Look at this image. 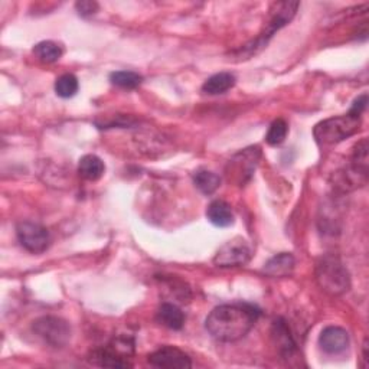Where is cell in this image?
I'll return each mask as SVG.
<instances>
[{"label":"cell","mask_w":369,"mask_h":369,"mask_svg":"<svg viewBox=\"0 0 369 369\" xmlns=\"http://www.w3.org/2000/svg\"><path fill=\"white\" fill-rule=\"evenodd\" d=\"M206 218L212 226L219 228H226L234 223V212L231 210V205L221 199L210 203L206 210Z\"/></svg>","instance_id":"8fae6325"},{"label":"cell","mask_w":369,"mask_h":369,"mask_svg":"<svg viewBox=\"0 0 369 369\" xmlns=\"http://www.w3.org/2000/svg\"><path fill=\"white\" fill-rule=\"evenodd\" d=\"M90 362L97 366H103V368H130L132 366V363L128 362V358L121 357L110 346H106L103 349H95L94 352H91Z\"/></svg>","instance_id":"7c38bea8"},{"label":"cell","mask_w":369,"mask_h":369,"mask_svg":"<svg viewBox=\"0 0 369 369\" xmlns=\"http://www.w3.org/2000/svg\"><path fill=\"white\" fill-rule=\"evenodd\" d=\"M316 280L329 295L338 296L349 290V275L343 264L333 255H326L317 263Z\"/></svg>","instance_id":"3957f363"},{"label":"cell","mask_w":369,"mask_h":369,"mask_svg":"<svg viewBox=\"0 0 369 369\" xmlns=\"http://www.w3.org/2000/svg\"><path fill=\"white\" fill-rule=\"evenodd\" d=\"M275 8H276V10H272L275 13H272L270 22L267 23V29L255 41L246 45L241 54L244 52V54H247V57H251L252 54L255 55L257 52H260L263 48L268 43L270 38L275 35V32L281 29L283 26H286L288 22L293 19V16L299 8V3L297 2H283V3H276Z\"/></svg>","instance_id":"277c9868"},{"label":"cell","mask_w":369,"mask_h":369,"mask_svg":"<svg viewBox=\"0 0 369 369\" xmlns=\"http://www.w3.org/2000/svg\"><path fill=\"white\" fill-rule=\"evenodd\" d=\"M235 86V77L231 72H218L206 79L202 91L208 95H219L227 92Z\"/></svg>","instance_id":"e0dca14e"},{"label":"cell","mask_w":369,"mask_h":369,"mask_svg":"<svg viewBox=\"0 0 369 369\" xmlns=\"http://www.w3.org/2000/svg\"><path fill=\"white\" fill-rule=\"evenodd\" d=\"M195 186L205 195H211L221 186V178L210 170H198L194 176Z\"/></svg>","instance_id":"ac0fdd59"},{"label":"cell","mask_w":369,"mask_h":369,"mask_svg":"<svg viewBox=\"0 0 369 369\" xmlns=\"http://www.w3.org/2000/svg\"><path fill=\"white\" fill-rule=\"evenodd\" d=\"M287 132H288L287 123L283 119H277L271 123L266 140L270 146H279V144H281L286 140Z\"/></svg>","instance_id":"7402d4cb"},{"label":"cell","mask_w":369,"mask_h":369,"mask_svg":"<svg viewBox=\"0 0 369 369\" xmlns=\"http://www.w3.org/2000/svg\"><path fill=\"white\" fill-rule=\"evenodd\" d=\"M272 336L276 338V343L279 346L280 354L290 357L296 350V342L290 333V329H288L287 323L283 319H277L276 322L272 323Z\"/></svg>","instance_id":"2e32d148"},{"label":"cell","mask_w":369,"mask_h":369,"mask_svg":"<svg viewBox=\"0 0 369 369\" xmlns=\"http://www.w3.org/2000/svg\"><path fill=\"white\" fill-rule=\"evenodd\" d=\"M349 333L339 326H328L319 336V345L329 355H339L349 348Z\"/></svg>","instance_id":"30bf717a"},{"label":"cell","mask_w":369,"mask_h":369,"mask_svg":"<svg viewBox=\"0 0 369 369\" xmlns=\"http://www.w3.org/2000/svg\"><path fill=\"white\" fill-rule=\"evenodd\" d=\"M78 79L72 74L61 75L55 83V92L61 99H71L78 92Z\"/></svg>","instance_id":"44dd1931"},{"label":"cell","mask_w":369,"mask_h":369,"mask_svg":"<svg viewBox=\"0 0 369 369\" xmlns=\"http://www.w3.org/2000/svg\"><path fill=\"white\" fill-rule=\"evenodd\" d=\"M110 81L120 88L134 90L141 84L143 77L133 71H116L110 74Z\"/></svg>","instance_id":"ffe728a7"},{"label":"cell","mask_w":369,"mask_h":369,"mask_svg":"<svg viewBox=\"0 0 369 369\" xmlns=\"http://www.w3.org/2000/svg\"><path fill=\"white\" fill-rule=\"evenodd\" d=\"M149 363L156 368L188 369L192 366L190 358L183 350L174 346H163L149 355Z\"/></svg>","instance_id":"9c48e42d"},{"label":"cell","mask_w":369,"mask_h":369,"mask_svg":"<svg viewBox=\"0 0 369 369\" xmlns=\"http://www.w3.org/2000/svg\"><path fill=\"white\" fill-rule=\"evenodd\" d=\"M251 247L241 237H235L223 244L214 259V263L221 268L243 267L251 260Z\"/></svg>","instance_id":"8992f818"},{"label":"cell","mask_w":369,"mask_h":369,"mask_svg":"<svg viewBox=\"0 0 369 369\" xmlns=\"http://www.w3.org/2000/svg\"><path fill=\"white\" fill-rule=\"evenodd\" d=\"M106 172V165L103 160L95 154H86L81 157L78 163V173L86 181H99Z\"/></svg>","instance_id":"9a60e30c"},{"label":"cell","mask_w":369,"mask_h":369,"mask_svg":"<svg viewBox=\"0 0 369 369\" xmlns=\"http://www.w3.org/2000/svg\"><path fill=\"white\" fill-rule=\"evenodd\" d=\"M34 54L39 61L45 63H52V62H57L62 57V50L58 43L52 41H43L35 45Z\"/></svg>","instance_id":"d6986e66"},{"label":"cell","mask_w":369,"mask_h":369,"mask_svg":"<svg viewBox=\"0 0 369 369\" xmlns=\"http://www.w3.org/2000/svg\"><path fill=\"white\" fill-rule=\"evenodd\" d=\"M359 127L361 117L348 113L317 123L313 134L319 144H336L358 133Z\"/></svg>","instance_id":"7a4b0ae2"},{"label":"cell","mask_w":369,"mask_h":369,"mask_svg":"<svg viewBox=\"0 0 369 369\" xmlns=\"http://www.w3.org/2000/svg\"><path fill=\"white\" fill-rule=\"evenodd\" d=\"M260 156L261 152L259 148H248L235 154L228 163L231 168V172H228L230 179L237 181L239 185H244L252 176L257 165H259Z\"/></svg>","instance_id":"ba28073f"},{"label":"cell","mask_w":369,"mask_h":369,"mask_svg":"<svg viewBox=\"0 0 369 369\" xmlns=\"http://www.w3.org/2000/svg\"><path fill=\"white\" fill-rule=\"evenodd\" d=\"M75 9H77V12L79 14L84 16V18H87V16H91V14H94L95 12L99 10V5L95 2H88V0H83V2H77Z\"/></svg>","instance_id":"603a6c76"},{"label":"cell","mask_w":369,"mask_h":369,"mask_svg":"<svg viewBox=\"0 0 369 369\" xmlns=\"http://www.w3.org/2000/svg\"><path fill=\"white\" fill-rule=\"evenodd\" d=\"M16 235H18L21 246L32 254H41L51 244L50 232L37 222H19L16 227Z\"/></svg>","instance_id":"52a82bcc"},{"label":"cell","mask_w":369,"mask_h":369,"mask_svg":"<svg viewBox=\"0 0 369 369\" xmlns=\"http://www.w3.org/2000/svg\"><path fill=\"white\" fill-rule=\"evenodd\" d=\"M260 315V309L248 303L222 304L208 315L205 328L219 342H235L254 328Z\"/></svg>","instance_id":"6da1fadb"},{"label":"cell","mask_w":369,"mask_h":369,"mask_svg":"<svg viewBox=\"0 0 369 369\" xmlns=\"http://www.w3.org/2000/svg\"><path fill=\"white\" fill-rule=\"evenodd\" d=\"M295 264V257L290 252H281L266 263L264 272L270 277H286L292 275Z\"/></svg>","instance_id":"4fadbf2b"},{"label":"cell","mask_w":369,"mask_h":369,"mask_svg":"<svg viewBox=\"0 0 369 369\" xmlns=\"http://www.w3.org/2000/svg\"><path fill=\"white\" fill-rule=\"evenodd\" d=\"M32 329L45 343L54 348L66 346L71 338L70 323L57 316H43L35 320Z\"/></svg>","instance_id":"5b68a950"},{"label":"cell","mask_w":369,"mask_h":369,"mask_svg":"<svg viewBox=\"0 0 369 369\" xmlns=\"http://www.w3.org/2000/svg\"><path fill=\"white\" fill-rule=\"evenodd\" d=\"M366 104H368V95L366 94H362L361 97H358L354 104H352L350 110H349V113L350 114H355V116H359L363 113V110L366 108Z\"/></svg>","instance_id":"cb8c5ba5"},{"label":"cell","mask_w":369,"mask_h":369,"mask_svg":"<svg viewBox=\"0 0 369 369\" xmlns=\"http://www.w3.org/2000/svg\"><path fill=\"white\" fill-rule=\"evenodd\" d=\"M156 319L160 325L173 330H179L185 325L183 312L173 303H163L157 310Z\"/></svg>","instance_id":"5bb4252c"}]
</instances>
